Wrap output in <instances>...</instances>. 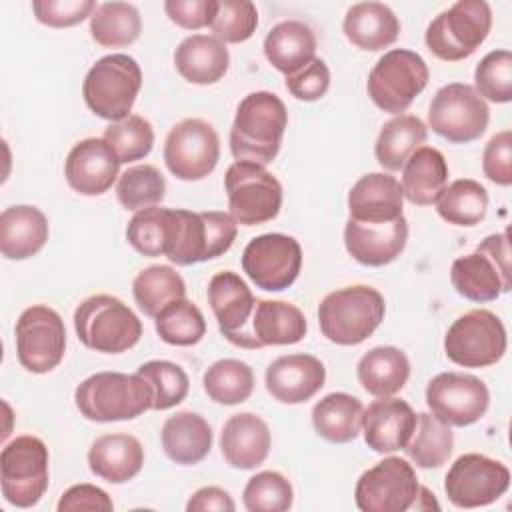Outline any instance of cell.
Instances as JSON below:
<instances>
[{"mask_svg":"<svg viewBox=\"0 0 512 512\" xmlns=\"http://www.w3.org/2000/svg\"><path fill=\"white\" fill-rule=\"evenodd\" d=\"M330 86V70L322 58H314L308 66L292 76H286L288 92L302 102L320 100Z\"/></svg>","mask_w":512,"mask_h":512,"instance_id":"cell-53","label":"cell"},{"mask_svg":"<svg viewBox=\"0 0 512 512\" xmlns=\"http://www.w3.org/2000/svg\"><path fill=\"white\" fill-rule=\"evenodd\" d=\"M306 330L308 324L298 306L284 300H256L242 348L296 344Z\"/></svg>","mask_w":512,"mask_h":512,"instance_id":"cell-25","label":"cell"},{"mask_svg":"<svg viewBox=\"0 0 512 512\" xmlns=\"http://www.w3.org/2000/svg\"><path fill=\"white\" fill-rule=\"evenodd\" d=\"M258 26V10L250 0H216V10L210 20L212 36L220 42L238 44L252 38Z\"/></svg>","mask_w":512,"mask_h":512,"instance_id":"cell-49","label":"cell"},{"mask_svg":"<svg viewBox=\"0 0 512 512\" xmlns=\"http://www.w3.org/2000/svg\"><path fill=\"white\" fill-rule=\"evenodd\" d=\"M426 404L438 420L462 428L486 414L490 392L474 374L440 372L426 386Z\"/></svg>","mask_w":512,"mask_h":512,"instance_id":"cell-19","label":"cell"},{"mask_svg":"<svg viewBox=\"0 0 512 512\" xmlns=\"http://www.w3.org/2000/svg\"><path fill=\"white\" fill-rule=\"evenodd\" d=\"M402 204V186L388 172L364 174L348 192L350 218L358 222H392L402 216Z\"/></svg>","mask_w":512,"mask_h":512,"instance_id":"cell-27","label":"cell"},{"mask_svg":"<svg viewBox=\"0 0 512 512\" xmlns=\"http://www.w3.org/2000/svg\"><path fill=\"white\" fill-rule=\"evenodd\" d=\"M408 240V220L404 214L392 222H358L348 218L344 226V246L348 254L364 266H386L394 262Z\"/></svg>","mask_w":512,"mask_h":512,"instance_id":"cell-21","label":"cell"},{"mask_svg":"<svg viewBox=\"0 0 512 512\" xmlns=\"http://www.w3.org/2000/svg\"><path fill=\"white\" fill-rule=\"evenodd\" d=\"M448 182V164L434 146H420L402 166V194L414 206H432Z\"/></svg>","mask_w":512,"mask_h":512,"instance_id":"cell-33","label":"cell"},{"mask_svg":"<svg viewBox=\"0 0 512 512\" xmlns=\"http://www.w3.org/2000/svg\"><path fill=\"white\" fill-rule=\"evenodd\" d=\"M230 216L240 226H258L278 216L282 208V184L266 166L236 160L224 174Z\"/></svg>","mask_w":512,"mask_h":512,"instance_id":"cell-9","label":"cell"},{"mask_svg":"<svg viewBox=\"0 0 512 512\" xmlns=\"http://www.w3.org/2000/svg\"><path fill=\"white\" fill-rule=\"evenodd\" d=\"M188 512H206V510H216V512H234L236 504L232 496L218 486H204L196 490L190 500L186 502Z\"/></svg>","mask_w":512,"mask_h":512,"instance_id":"cell-56","label":"cell"},{"mask_svg":"<svg viewBox=\"0 0 512 512\" xmlns=\"http://www.w3.org/2000/svg\"><path fill=\"white\" fill-rule=\"evenodd\" d=\"M508 346L502 320L484 308L458 316L446 336L444 352L450 362L464 368H486L496 364Z\"/></svg>","mask_w":512,"mask_h":512,"instance_id":"cell-12","label":"cell"},{"mask_svg":"<svg viewBox=\"0 0 512 512\" xmlns=\"http://www.w3.org/2000/svg\"><path fill=\"white\" fill-rule=\"evenodd\" d=\"M386 314L384 296L366 284H352L326 294L318 306L322 334L338 346H356L370 338Z\"/></svg>","mask_w":512,"mask_h":512,"instance_id":"cell-3","label":"cell"},{"mask_svg":"<svg viewBox=\"0 0 512 512\" xmlns=\"http://www.w3.org/2000/svg\"><path fill=\"white\" fill-rule=\"evenodd\" d=\"M482 170H484V176L498 186L512 184V132L510 130H502L488 140L482 154Z\"/></svg>","mask_w":512,"mask_h":512,"instance_id":"cell-52","label":"cell"},{"mask_svg":"<svg viewBox=\"0 0 512 512\" xmlns=\"http://www.w3.org/2000/svg\"><path fill=\"white\" fill-rule=\"evenodd\" d=\"M430 80L428 64L406 48L384 52L372 66L366 82L370 100L388 114H402Z\"/></svg>","mask_w":512,"mask_h":512,"instance_id":"cell-8","label":"cell"},{"mask_svg":"<svg viewBox=\"0 0 512 512\" xmlns=\"http://www.w3.org/2000/svg\"><path fill=\"white\" fill-rule=\"evenodd\" d=\"M220 160V138L202 118H184L174 124L164 142L166 168L180 180H202Z\"/></svg>","mask_w":512,"mask_h":512,"instance_id":"cell-18","label":"cell"},{"mask_svg":"<svg viewBox=\"0 0 512 512\" xmlns=\"http://www.w3.org/2000/svg\"><path fill=\"white\" fill-rule=\"evenodd\" d=\"M58 512H110L114 510V502L102 488L94 484H74L70 486L58 500Z\"/></svg>","mask_w":512,"mask_h":512,"instance_id":"cell-54","label":"cell"},{"mask_svg":"<svg viewBox=\"0 0 512 512\" xmlns=\"http://www.w3.org/2000/svg\"><path fill=\"white\" fill-rule=\"evenodd\" d=\"M120 160L104 138H84L76 142L64 162L68 186L82 196H100L118 178Z\"/></svg>","mask_w":512,"mask_h":512,"instance_id":"cell-20","label":"cell"},{"mask_svg":"<svg viewBox=\"0 0 512 512\" xmlns=\"http://www.w3.org/2000/svg\"><path fill=\"white\" fill-rule=\"evenodd\" d=\"M362 402L346 392H332L312 408V426L316 434L332 444L352 442L362 430Z\"/></svg>","mask_w":512,"mask_h":512,"instance_id":"cell-36","label":"cell"},{"mask_svg":"<svg viewBox=\"0 0 512 512\" xmlns=\"http://www.w3.org/2000/svg\"><path fill=\"white\" fill-rule=\"evenodd\" d=\"M426 136L428 128L418 116L398 114L390 118L382 126L374 144L378 164L388 172L400 170L410 158V154L426 142Z\"/></svg>","mask_w":512,"mask_h":512,"instance_id":"cell-37","label":"cell"},{"mask_svg":"<svg viewBox=\"0 0 512 512\" xmlns=\"http://www.w3.org/2000/svg\"><path fill=\"white\" fill-rule=\"evenodd\" d=\"M50 228L44 212L30 204H16L0 214V252L8 260H26L36 256Z\"/></svg>","mask_w":512,"mask_h":512,"instance_id":"cell-29","label":"cell"},{"mask_svg":"<svg viewBox=\"0 0 512 512\" xmlns=\"http://www.w3.org/2000/svg\"><path fill=\"white\" fill-rule=\"evenodd\" d=\"M270 444V428L258 414H232L222 426L220 450L224 460L236 470L258 468L268 458Z\"/></svg>","mask_w":512,"mask_h":512,"instance_id":"cell-26","label":"cell"},{"mask_svg":"<svg viewBox=\"0 0 512 512\" xmlns=\"http://www.w3.org/2000/svg\"><path fill=\"white\" fill-rule=\"evenodd\" d=\"M240 262L258 288L280 292L290 288L302 270V246L288 234H260L246 244Z\"/></svg>","mask_w":512,"mask_h":512,"instance_id":"cell-16","label":"cell"},{"mask_svg":"<svg viewBox=\"0 0 512 512\" xmlns=\"http://www.w3.org/2000/svg\"><path fill=\"white\" fill-rule=\"evenodd\" d=\"M450 282L470 302H492L510 292V242L508 232L486 236L474 252L452 262Z\"/></svg>","mask_w":512,"mask_h":512,"instance_id":"cell-5","label":"cell"},{"mask_svg":"<svg viewBox=\"0 0 512 512\" xmlns=\"http://www.w3.org/2000/svg\"><path fill=\"white\" fill-rule=\"evenodd\" d=\"M286 126V104L274 92H250L240 100L230 128L232 156L262 166L270 164L280 152Z\"/></svg>","mask_w":512,"mask_h":512,"instance_id":"cell-1","label":"cell"},{"mask_svg":"<svg viewBox=\"0 0 512 512\" xmlns=\"http://www.w3.org/2000/svg\"><path fill=\"white\" fill-rule=\"evenodd\" d=\"M294 500V490L290 480L276 472L264 470L254 474L242 494L244 508L248 512H286Z\"/></svg>","mask_w":512,"mask_h":512,"instance_id":"cell-48","label":"cell"},{"mask_svg":"<svg viewBox=\"0 0 512 512\" xmlns=\"http://www.w3.org/2000/svg\"><path fill=\"white\" fill-rule=\"evenodd\" d=\"M326 380L324 364L312 354H288L266 368V390L282 404H302L316 396Z\"/></svg>","mask_w":512,"mask_h":512,"instance_id":"cell-23","label":"cell"},{"mask_svg":"<svg viewBox=\"0 0 512 512\" xmlns=\"http://www.w3.org/2000/svg\"><path fill=\"white\" fill-rule=\"evenodd\" d=\"M94 0H34L32 10L38 22L50 28L76 26L96 10Z\"/></svg>","mask_w":512,"mask_h":512,"instance_id":"cell-51","label":"cell"},{"mask_svg":"<svg viewBox=\"0 0 512 512\" xmlns=\"http://www.w3.org/2000/svg\"><path fill=\"white\" fill-rule=\"evenodd\" d=\"M166 194V180L162 172L152 164L130 166L120 174L116 184L118 202L132 212L158 206Z\"/></svg>","mask_w":512,"mask_h":512,"instance_id":"cell-45","label":"cell"},{"mask_svg":"<svg viewBox=\"0 0 512 512\" xmlns=\"http://www.w3.org/2000/svg\"><path fill=\"white\" fill-rule=\"evenodd\" d=\"M178 74L192 84H216L230 66V54L224 42L208 34H192L184 38L174 52Z\"/></svg>","mask_w":512,"mask_h":512,"instance_id":"cell-31","label":"cell"},{"mask_svg":"<svg viewBox=\"0 0 512 512\" xmlns=\"http://www.w3.org/2000/svg\"><path fill=\"white\" fill-rule=\"evenodd\" d=\"M102 138L114 150L120 164H128L150 154L154 146V128L146 118L130 114L120 122H110Z\"/></svg>","mask_w":512,"mask_h":512,"instance_id":"cell-47","label":"cell"},{"mask_svg":"<svg viewBox=\"0 0 512 512\" xmlns=\"http://www.w3.org/2000/svg\"><path fill=\"white\" fill-rule=\"evenodd\" d=\"M342 30L356 48L378 52L398 40L400 20L382 2H358L346 10Z\"/></svg>","mask_w":512,"mask_h":512,"instance_id":"cell-30","label":"cell"},{"mask_svg":"<svg viewBox=\"0 0 512 512\" xmlns=\"http://www.w3.org/2000/svg\"><path fill=\"white\" fill-rule=\"evenodd\" d=\"M78 340L102 354H122L134 348L142 336L140 318L112 294H94L74 310Z\"/></svg>","mask_w":512,"mask_h":512,"instance_id":"cell-4","label":"cell"},{"mask_svg":"<svg viewBox=\"0 0 512 512\" xmlns=\"http://www.w3.org/2000/svg\"><path fill=\"white\" fill-rule=\"evenodd\" d=\"M16 356L32 374L54 370L66 352V328L60 314L46 306L34 304L16 320Z\"/></svg>","mask_w":512,"mask_h":512,"instance_id":"cell-15","label":"cell"},{"mask_svg":"<svg viewBox=\"0 0 512 512\" xmlns=\"http://www.w3.org/2000/svg\"><path fill=\"white\" fill-rule=\"evenodd\" d=\"M418 492L414 466L400 456H388L360 474L354 500L362 512H406L414 508Z\"/></svg>","mask_w":512,"mask_h":512,"instance_id":"cell-14","label":"cell"},{"mask_svg":"<svg viewBox=\"0 0 512 512\" xmlns=\"http://www.w3.org/2000/svg\"><path fill=\"white\" fill-rule=\"evenodd\" d=\"M176 230V208L152 206L134 212L126 226L128 244L142 256H166Z\"/></svg>","mask_w":512,"mask_h":512,"instance_id":"cell-38","label":"cell"},{"mask_svg":"<svg viewBox=\"0 0 512 512\" xmlns=\"http://www.w3.org/2000/svg\"><path fill=\"white\" fill-rule=\"evenodd\" d=\"M414 508L416 510H438L440 506L436 504V500H434V494L428 490V488H424V486H420V492H418V498H416V502H414Z\"/></svg>","mask_w":512,"mask_h":512,"instance_id":"cell-57","label":"cell"},{"mask_svg":"<svg viewBox=\"0 0 512 512\" xmlns=\"http://www.w3.org/2000/svg\"><path fill=\"white\" fill-rule=\"evenodd\" d=\"M142 32V18L130 2L98 4L90 16V36L104 48H122L138 40Z\"/></svg>","mask_w":512,"mask_h":512,"instance_id":"cell-40","label":"cell"},{"mask_svg":"<svg viewBox=\"0 0 512 512\" xmlns=\"http://www.w3.org/2000/svg\"><path fill=\"white\" fill-rule=\"evenodd\" d=\"M508 488V466L478 452L458 456L444 478L446 496L456 508L488 506L504 496Z\"/></svg>","mask_w":512,"mask_h":512,"instance_id":"cell-17","label":"cell"},{"mask_svg":"<svg viewBox=\"0 0 512 512\" xmlns=\"http://www.w3.org/2000/svg\"><path fill=\"white\" fill-rule=\"evenodd\" d=\"M132 294L138 308L146 316L156 318L168 304L186 296V284L172 266L152 264L136 274Z\"/></svg>","mask_w":512,"mask_h":512,"instance_id":"cell-39","label":"cell"},{"mask_svg":"<svg viewBox=\"0 0 512 512\" xmlns=\"http://www.w3.org/2000/svg\"><path fill=\"white\" fill-rule=\"evenodd\" d=\"M166 456L182 466L202 462L212 448V428L198 412H178L166 418L160 432Z\"/></svg>","mask_w":512,"mask_h":512,"instance_id":"cell-34","label":"cell"},{"mask_svg":"<svg viewBox=\"0 0 512 512\" xmlns=\"http://www.w3.org/2000/svg\"><path fill=\"white\" fill-rule=\"evenodd\" d=\"M160 340L172 346L198 344L206 334V320L200 308L186 298L174 300L154 318Z\"/></svg>","mask_w":512,"mask_h":512,"instance_id":"cell-44","label":"cell"},{"mask_svg":"<svg viewBox=\"0 0 512 512\" xmlns=\"http://www.w3.org/2000/svg\"><path fill=\"white\" fill-rule=\"evenodd\" d=\"M74 404L92 422L134 420L152 410V388L138 372H96L76 386Z\"/></svg>","mask_w":512,"mask_h":512,"instance_id":"cell-2","label":"cell"},{"mask_svg":"<svg viewBox=\"0 0 512 512\" xmlns=\"http://www.w3.org/2000/svg\"><path fill=\"white\" fill-rule=\"evenodd\" d=\"M236 234L238 224L230 212H192L176 208V230L166 258L176 266H190L218 258L230 250Z\"/></svg>","mask_w":512,"mask_h":512,"instance_id":"cell-11","label":"cell"},{"mask_svg":"<svg viewBox=\"0 0 512 512\" xmlns=\"http://www.w3.org/2000/svg\"><path fill=\"white\" fill-rule=\"evenodd\" d=\"M206 296L222 336L242 348L256 306V298L248 284L236 272L224 270L210 278Z\"/></svg>","mask_w":512,"mask_h":512,"instance_id":"cell-22","label":"cell"},{"mask_svg":"<svg viewBox=\"0 0 512 512\" xmlns=\"http://www.w3.org/2000/svg\"><path fill=\"white\" fill-rule=\"evenodd\" d=\"M356 374L368 394L376 398L394 396L408 382L410 360L396 346H376L358 360Z\"/></svg>","mask_w":512,"mask_h":512,"instance_id":"cell-35","label":"cell"},{"mask_svg":"<svg viewBox=\"0 0 512 512\" xmlns=\"http://www.w3.org/2000/svg\"><path fill=\"white\" fill-rule=\"evenodd\" d=\"M204 392L210 400L224 406L242 404L254 390L252 368L236 358H222L210 364L202 376Z\"/></svg>","mask_w":512,"mask_h":512,"instance_id":"cell-42","label":"cell"},{"mask_svg":"<svg viewBox=\"0 0 512 512\" xmlns=\"http://www.w3.org/2000/svg\"><path fill=\"white\" fill-rule=\"evenodd\" d=\"M416 426V412L406 400L384 396L362 412L364 442L378 454L402 450Z\"/></svg>","mask_w":512,"mask_h":512,"instance_id":"cell-24","label":"cell"},{"mask_svg":"<svg viewBox=\"0 0 512 512\" xmlns=\"http://www.w3.org/2000/svg\"><path fill=\"white\" fill-rule=\"evenodd\" d=\"M436 210L448 224L476 226L488 212V192L472 178L454 180L436 200Z\"/></svg>","mask_w":512,"mask_h":512,"instance_id":"cell-43","label":"cell"},{"mask_svg":"<svg viewBox=\"0 0 512 512\" xmlns=\"http://www.w3.org/2000/svg\"><path fill=\"white\" fill-rule=\"evenodd\" d=\"M140 88V64L128 54H108L96 60L88 70L82 96L90 112L98 118L120 122L130 116Z\"/></svg>","mask_w":512,"mask_h":512,"instance_id":"cell-6","label":"cell"},{"mask_svg":"<svg viewBox=\"0 0 512 512\" xmlns=\"http://www.w3.org/2000/svg\"><path fill=\"white\" fill-rule=\"evenodd\" d=\"M50 454L38 436H16L0 454V488L8 504L30 508L44 496L50 470Z\"/></svg>","mask_w":512,"mask_h":512,"instance_id":"cell-10","label":"cell"},{"mask_svg":"<svg viewBox=\"0 0 512 512\" xmlns=\"http://www.w3.org/2000/svg\"><path fill=\"white\" fill-rule=\"evenodd\" d=\"M454 448V434L448 424L430 412L416 414V426L402 448L406 456L420 468H440L446 464Z\"/></svg>","mask_w":512,"mask_h":512,"instance_id":"cell-41","label":"cell"},{"mask_svg":"<svg viewBox=\"0 0 512 512\" xmlns=\"http://www.w3.org/2000/svg\"><path fill=\"white\" fill-rule=\"evenodd\" d=\"M492 28V10L484 0H458L426 28V48L440 60L458 62L472 56Z\"/></svg>","mask_w":512,"mask_h":512,"instance_id":"cell-7","label":"cell"},{"mask_svg":"<svg viewBox=\"0 0 512 512\" xmlns=\"http://www.w3.org/2000/svg\"><path fill=\"white\" fill-rule=\"evenodd\" d=\"M266 60L284 76H292L316 58L314 30L300 20H282L264 38Z\"/></svg>","mask_w":512,"mask_h":512,"instance_id":"cell-32","label":"cell"},{"mask_svg":"<svg viewBox=\"0 0 512 512\" xmlns=\"http://www.w3.org/2000/svg\"><path fill=\"white\" fill-rule=\"evenodd\" d=\"M476 92L490 102L508 104L512 100V52L492 50L474 70Z\"/></svg>","mask_w":512,"mask_h":512,"instance_id":"cell-50","label":"cell"},{"mask_svg":"<svg viewBox=\"0 0 512 512\" xmlns=\"http://www.w3.org/2000/svg\"><path fill=\"white\" fill-rule=\"evenodd\" d=\"M152 388V410L178 406L190 390L188 374L170 360H148L136 370Z\"/></svg>","mask_w":512,"mask_h":512,"instance_id":"cell-46","label":"cell"},{"mask_svg":"<svg viewBox=\"0 0 512 512\" xmlns=\"http://www.w3.org/2000/svg\"><path fill=\"white\" fill-rule=\"evenodd\" d=\"M216 10V0H166L164 12L168 18L186 30H198L210 26Z\"/></svg>","mask_w":512,"mask_h":512,"instance_id":"cell-55","label":"cell"},{"mask_svg":"<svg viewBox=\"0 0 512 512\" xmlns=\"http://www.w3.org/2000/svg\"><path fill=\"white\" fill-rule=\"evenodd\" d=\"M490 120L486 100L464 82L442 86L428 108V126L434 134L452 144H468L478 140Z\"/></svg>","mask_w":512,"mask_h":512,"instance_id":"cell-13","label":"cell"},{"mask_svg":"<svg viewBox=\"0 0 512 512\" xmlns=\"http://www.w3.org/2000/svg\"><path fill=\"white\" fill-rule=\"evenodd\" d=\"M90 472L110 484L132 480L144 466V448L132 434L114 432L98 436L88 450Z\"/></svg>","mask_w":512,"mask_h":512,"instance_id":"cell-28","label":"cell"}]
</instances>
